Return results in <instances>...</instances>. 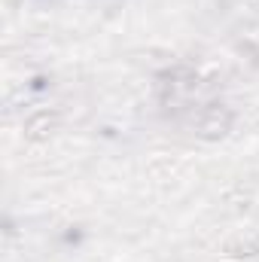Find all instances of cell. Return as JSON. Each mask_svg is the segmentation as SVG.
<instances>
[{
  "mask_svg": "<svg viewBox=\"0 0 259 262\" xmlns=\"http://www.w3.org/2000/svg\"><path fill=\"white\" fill-rule=\"evenodd\" d=\"M198 134L201 137H207V140H217V137H223L226 131L232 128V110L229 107H223V104H210V107H204L201 110V116H198Z\"/></svg>",
  "mask_w": 259,
  "mask_h": 262,
  "instance_id": "obj_1",
  "label": "cell"
},
{
  "mask_svg": "<svg viewBox=\"0 0 259 262\" xmlns=\"http://www.w3.org/2000/svg\"><path fill=\"white\" fill-rule=\"evenodd\" d=\"M55 122H58V116H55V113H49V110H40V113H34V116L28 119L25 134H28L31 140H43V137H49V134H52Z\"/></svg>",
  "mask_w": 259,
  "mask_h": 262,
  "instance_id": "obj_2",
  "label": "cell"
}]
</instances>
